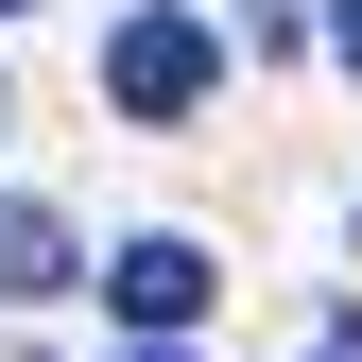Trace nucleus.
Listing matches in <instances>:
<instances>
[{"mask_svg": "<svg viewBox=\"0 0 362 362\" xmlns=\"http://www.w3.org/2000/svg\"><path fill=\"white\" fill-rule=\"evenodd\" d=\"M139 362H173V328H156V345H139Z\"/></svg>", "mask_w": 362, "mask_h": 362, "instance_id": "obj_6", "label": "nucleus"}, {"mask_svg": "<svg viewBox=\"0 0 362 362\" xmlns=\"http://www.w3.org/2000/svg\"><path fill=\"white\" fill-rule=\"evenodd\" d=\"M328 52H345V69H362V0H328Z\"/></svg>", "mask_w": 362, "mask_h": 362, "instance_id": "obj_5", "label": "nucleus"}, {"mask_svg": "<svg viewBox=\"0 0 362 362\" xmlns=\"http://www.w3.org/2000/svg\"><path fill=\"white\" fill-rule=\"evenodd\" d=\"M104 310H121V328H190V310H207V242H173V224L121 242L104 259Z\"/></svg>", "mask_w": 362, "mask_h": 362, "instance_id": "obj_2", "label": "nucleus"}, {"mask_svg": "<svg viewBox=\"0 0 362 362\" xmlns=\"http://www.w3.org/2000/svg\"><path fill=\"white\" fill-rule=\"evenodd\" d=\"M310 35V0H242V52H293Z\"/></svg>", "mask_w": 362, "mask_h": 362, "instance_id": "obj_4", "label": "nucleus"}, {"mask_svg": "<svg viewBox=\"0 0 362 362\" xmlns=\"http://www.w3.org/2000/svg\"><path fill=\"white\" fill-rule=\"evenodd\" d=\"M69 276H86V259H69V224H52V207H18V190H0V310H52Z\"/></svg>", "mask_w": 362, "mask_h": 362, "instance_id": "obj_3", "label": "nucleus"}, {"mask_svg": "<svg viewBox=\"0 0 362 362\" xmlns=\"http://www.w3.org/2000/svg\"><path fill=\"white\" fill-rule=\"evenodd\" d=\"M207 86H224V35H207V18H173V0L104 35V104H121V121H190Z\"/></svg>", "mask_w": 362, "mask_h": 362, "instance_id": "obj_1", "label": "nucleus"}]
</instances>
